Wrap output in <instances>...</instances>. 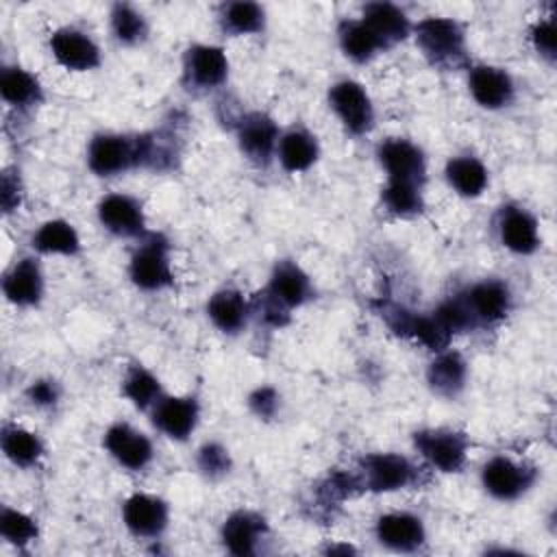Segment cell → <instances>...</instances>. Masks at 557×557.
Instances as JSON below:
<instances>
[{
  "instance_id": "15",
  "label": "cell",
  "mask_w": 557,
  "mask_h": 557,
  "mask_svg": "<svg viewBox=\"0 0 557 557\" xmlns=\"http://www.w3.org/2000/svg\"><path fill=\"white\" fill-rule=\"evenodd\" d=\"M104 448L128 470H144L152 461V442L126 422H115L104 433Z\"/></svg>"
},
{
  "instance_id": "21",
  "label": "cell",
  "mask_w": 557,
  "mask_h": 557,
  "mask_svg": "<svg viewBox=\"0 0 557 557\" xmlns=\"http://www.w3.org/2000/svg\"><path fill=\"white\" fill-rule=\"evenodd\" d=\"M2 292L17 307H35L44 296V272L37 259L22 257L15 261L2 278Z\"/></svg>"
},
{
  "instance_id": "29",
  "label": "cell",
  "mask_w": 557,
  "mask_h": 557,
  "mask_svg": "<svg viewBox=\"0 0 557 557\" xmlns=\"http://www.w3.org/2000/svg\"><path fill=\"white\" fill-rule=\"evenodd\" d=\"M33 248L44 255L74 257L81 250V237L76 228L65 220H48L33 235Z\"/></svg>"
},
{
  "instance_id": "16",
  "label": "cell",
  "mask_w": 557,
  "mask_h": 557,
  "mask_svg": "<svg viewBox=\"0 0 557 557\" xmlns=\"http://www.w3.org/2000/svg\"><path fill=\"white\" fill-rule=\"evenodd\" d=\"M374 535L385 548L396 553H416L426 540L422 520L409 511L383 513L374 524Z\"/></svg>"
},
{
  "instance_id": "41",
  "label": "cell",
  "mask_w": 557,
  "mask_h": 557,
  "mask_svg": "<svg viewBox=\"0 0 557 557\" xmlns=\"http://www.w3.org/2000/svg\"><path fill=\"white\" fill-rule=\"evenodd\" d=\"M26 396L37 407H52V405H57L61 389H59V383H54L50 379H39L28 385Z\"/></svg>"
},
{
  "instance_id": "6",
  "label": "cell",
  "mask_w": 557,
  "mask_h": 557,
  "mask_svg": "<svg viewBox=\"0 0 557 557\" xmlns=\"http://www.w3.org/2000/svg\"><path fill=\"white\" fill-rule=\"evenodd\" d=\"M329 104L350 135H366L374 124L372 100L357 81H337L329 89Z\"/></svg>"
},
{
  "instance_id": "13",
  "label": "cell",
  "mask_w": 557,
  "mask_h": 557,
  "mask_svg": "<svg viewBox=\"0 0 557 557\" xmlns=\"http://www.w3.org/2000/svg\"><path fill=\"white\" fill-rule=\"evenodd\" d=\"M122 520L124 527L135 537H159L170 520V509L165 500L152 494H133L122 505Z\"/></svg>"
},
{
  "instance_id": "23",
  "label": "cell",
  "mask_w": 557,
  "mask_h": 557,
  "mask_svg": "<svg viewBox=\"0 0 557 557\" xmlns=\"http://www.w3.org/2000/svg\"><path fill=\"white\" fill-rule=\"evenodd\" d=\"M263 535H265L263 518L244 509L233 511L220 529V540L224 548L237 557L255 555Z\"/></svg>"
},
{
  "instance_id": "40",
  "label": "cell",
  "mask_w": 557,
  "mask_h": 557,
  "mask_svg": "<svg viewBox=\"0 0 557 557\" xmlns=\"http://www.w3.org/2000/svg\"><path fill=\"white\" fill-rule=\"evenodd\" d=\"M531 41L535 46V50L548 59V61H555V50H557V35H555V20L553 17H546V20H540L537 24H533L531 28Z\"/></svg>"
},
{
  "instance_id": "34",
  "label": "cell",
  "mask_w": 557,
  "mask_h": 557,
  "mask_svg": "<svg viewBox=\"0 0 557 557\" xmlns=\"http://www.w3.org/2000/svg\"><path fill=\"white\" fill-rule=\"evenodd\" d=\"M122 392L137 409H152L154 403L163 396L159 379L139 363L128 368L122 381Z\"/></svg>"
},
{
  "instance_id": "25",
  "label": "cell",
  "mask_w": 557,
  "mask_h": 557,
  "mask_svg": "<svg viewBox=\"0 0 557 557\" xmlns=\"http://www.w3.org/2000/svg\"><path fill=\"white\" fill-rule=\"evenodd\" d=\"M248 313H250V307L244 298L242 292L237 289H231V287H224V289H218L209 302H207V315L209 320L222 331V333H239L244 326H246V320H248Z\"/></svg>"
},
{
  "instance_id": "37",
  "label": "cell",
  "mask_w": 557,
  "mask_h": 557,
  "mask_svg": "<svg viewBox=\"0 0 557 557\" xmlns=\"http://www.w3.org/2000/svg\"><path fill=\"white\" fill-rule=\"evenodd\" d=\"M0 535L15 546H24L37 537V522L20 509L2 507L0 511Z\"/></svg>"
},
{
  "instance_id": "11",
  "label": "cell",
  "mask_w": 557,
  "mask_h": 557,
  "mask_svg": "<svg viewBox=\"0 0 557 557\" xmlns=\"http://www.w3.org/2000/svg\"><path fill=\"white\" fill-rule=\"evenodd\" d=\"M376 157L387 172V181H405L413 185L424 183V176H426L424 154L409 139H400V137L385 139L379 146Z\"/></svg>"
},
{
  "instance_id": "20",
  "label": "cell",
  "mask_w": 557,
  "mask_h": 557,
  "mask_svg": "<svg viewBox=\"0 0 557 557\" xmlns=\"http://www.w3.org/2000/svg\"><path fill=\"white\" fill-rule=\"evenodd\" d=\"M498 237L516 255H531L540 246L537 220L522 207L507 205L498 213Z\"/></svg>"
},
{
  "instance_id": "27",
  "label": "cell",
  "mask_w": 557,
  "mask_h": 557,
  "mask_svg": "<svg viewBox=\"0 0 557 557\" xmlns=\"http://www.w3.org/2000/svg\"><path fill=\"white\" fill-rule=\"evenodd\" d=\"M320 154L315 137L305 128H292L278 137L276 157L287 172L309 170Z\"/></svg>"
},
{
  "instance_id": "39",
  "label": "cell",
  "mask_w": 557,
  "mask_h": 557,
  "mask_svg": "<svg viewBox=\"0 0 557 557\" xmlns=\"http://www.w3.org/2000/svg\"><path fill=\"white\" fill-rule=\"evenodd\" d=\"M198 468L209 479L224 476L231 470V455H228V450L222 444L207 442L198 450Z\"/></svg>"
},
{
  "instance_id": "42",
  "label": "cell",
  "mask_w": 557,
  "mask_h": 557,
  "mask_svg": "<svg viewBox=\"0 0 557 557\" xmlns=\"http://www.w3.org/2000/svg\"><path fill=\"white\" fill-rule=\"evenodd\" d=\"M248 405L259 418H272L278 409V394L272 387H259L250 394Z\"/></svg>"
},
{
  "instance_id": "7",
  "label": "cell",
  "mask_w": 557,
  "mask_h": 557,
  "mask_svg": "<svg viewBox=\"0 0 557 557\" xmlns=\"http://www.w3.org/2000/svg\"><path fill=\"white\" fill-rule=\"evenodd\" d=\"M418 453L440 472H459L468 455V437L453 429H424L413 435Z\"/></svg>"
},
{
  "instance_id": "32",
  "label": "cell",
  "mask_w": 557,
  "mask_h": 557,
  "mask_svg": "<svg viewBox=\"0 0 557 557\" xmlns=\"http://www.w3.org/2000/svg\"><path fill=\"white\" fill-rule=\"evenodd\" d=\"M337 37L342 52L357 63L370 61L379 50H385L361 20H344L337 28Z\"/></svg>"
},
{
  "instance_id": "19",
  "label": "cell",
  "mask_w": 557,
  "mask_h": 557,
  "mask_svg": "<svg viewBox=\"0 0 557 557\" xmlns=\"http://www.w3.org/2000/svg\"><path fill=\"white\" fill-rule=\"evenodd\" d=\"M468 87L474 102L490 111L507 107L516 91L511 76L494 65H474L468 74Z\"/></svg>"
},
{
  "instance_id": "30",
  "label": "cell",
  "mask_w": 557,
  "mask_h": 557,
  "mask_svg": "<svg viewBox=\"0 0 557 557\" xmlns=\"http://www.w3.org/2000/svg\"><path fill=\"white\" fill-rule=\"evenodd\" d=\"M0 94L11 107H33L41 100V85L24 67L7 65L0 74Z\"/></svg>"
},
{
  "instance_id": "24",
  "label": "cell",
  "mask_w": 557,
  "mask_h": 557,
  "mask_svg": "<svg viewBox=\"0 0 557 557\" xmlns=\"http://www.w3.org/2000/svg\"><path fill=\"white\" fill-rule=\"evenodd\" d=\"M361 22L374 33L383 48L403 41L411 33L409 17L405 11L392 2H370L363 7Z\"/></svg>"
},
{
  "instance_id": "31",
  "label": "cell",
  "mask_w": 557,
  "mask_h": 557,
  "mask_svg": "<svg viewBox=\"0 0 557 557\" xmlns=\"http://www.w3.org/2000/svg\"><path fill=\"white\" fill-rule=\"evenodd\" d=\"M0 444H2V453L7 455V459L15 466H22V468H28V466L37 463V459L44 455L41 440L33 431L22 429L17 424H4L2 426Z\"/></svg>"
},
{
  "instance_id": "26",
  "label": "cell",
  "mask_w": 557,
  "mask_h": 557,
  "mask_svg": "<svg viewBox=\"0 0 557 557\" xmlns=\"http://www.w3.org/2000/svg\"><path fill=\"white\" fill-rule=\"evenodd\" d=\"M466 361L455 350H440L426 370V383L440 396H457L466 385Z\"/></svg>"
},
{
  "instance_id": "28",
  "label": "cell",
  "mask_w": 557,
  "mask_h": 557,
  "mask_svg": "<svg viewBox=\"0 0 557 557\" xmlns=\"http://www.w3.org/2000/svg\"><path fill=\"white\" fill-rule=\"evenodd\" d=\"M448 185L463 198H476L487 187V168L476 157H455L446 163Z\"/></svg>"
},
{
  "instance_id": "36",
  "label": "cell",
  "mask_w": 557,
  "mask_h": 557,
  "mask_svg": "<svg viewBox=\"0 0 557 557\" xmlns=\"http://www.w3.org/2000/svg\"><path fill=\"white\" fill-rule=\"evenodd\" d=\"M111 30L120 44L135 46L146 39L148 24L146 17L131 4H115L111 11Z\"/></svg>"
},
{
  "instance_id": "1",
  "label": "cell",
  "mask_w": 557,
  "mask_h": 557,
  "mask_svg": "<svg viewBox=\"0 0 557 557\" xmlns=\"http://www.w3.org/2000/svg\"><path fill=\"white\" fill-rule=\"evenodd\" d=\"M311 298V281L294 261H278L272 270L265 298H263V318L281 326L285 324L289 309L300 307Z\"/></svg>"
},
{
  "instance_id": "38",
  "label": "cell",
  "mask_w": 557,
  "mask_h": 557,
  "mask_svg": "<svg viewBox=\"0 0 557 557\" xmlns=\"http://www.w3.org/2000/svg\"><path fill=\"white\" fill-rule=\"evenodd\" d=\"M435 320L453 335V333H461L468 331L470 326H474V318L470 313V307L463 298V294H457L448 300H444L435 311H433Z\"/></svg>"
},
{
  "instance_id": "18",
  "label": "cell",
  "mask_w": 557,
  "mask_h": 557,
  "mask_svg": "<svg viewBox=\"0 0 557 557\" xmlns=\"http://www.w3.org/2000/svg\"><path fill=\"white\" fill-rule=\"evenodd\" d=\"M237 141L250 161L265 165L276 152L278 126L265 113H248L239 120Z\"/></svg>"
},
{
  "instance_id": "10",
  "label": "cell",
  "mask_w": 557,
  "mask_h": 557,
  "mask_svg": "<svg viewBox=\"0 0 557 557\" xmlns=\"http://www.w3.org/2000/svg\"><path fill=\"white\" fill-rule=\"evenodd\" d=\"M50 50L57 63L72 72H89L100 65V48L85 33L74 26H65L52 33Z\"/></svg>"
},
{
  "instance_id": "14",
  "label": "cell",
  "mask_w": 557,
  "mask_h": 557,
  "mask_svg": "<svg viewBox=\"0 0 557 557\" xmlns=\"http://www.w3.org/2000/svg\"><path fill=\"white\" fill-rule=\"evenodd\" d=\"M100 224L117 237H141L146 218L141 202L128 194H109L98 205Z\"/></svg>"
},
{
  "instance_id": "33",
  "label": "cell",
  "mask_w": 557,
  "mask_h": 557,
  "mask_svg": "<svg viewBox=\"0 0 557 557\" xmlns=\"http://www.w3.org/2000/svg\"><path fill=\"white\" fill-rule=\"evenodd\" d=\"M220 24L224 33L231 35H252L261 33L265 26V11L257 2H228L222 7Z\"/></svg>"
},
{
  "instance_id": "22",
  "label": "cell",
  "mask_w": 557,
  "mask_h": 557,
  "mask_svg": "<svg viewBox=\"0 0 557 557\" xmlns=\"http://www.w3.org/2000/svg\"><path fill=\"white\" fill-rule=\"evenodd\" d=\"M463 298L470 307L474 322L485 324L503 320L511 307V292L498 278H485L474 283L468 292H463Z\"/></svg>"
},
{
  "instance_id": "43",
  "label": "cell",
  "mask_w": 557,
  "mask_h": 557,
  "mask_svg": "<svg viewBox=\"0 0 557 557\" xmlns=\"http://www.w3.org/2000/svg\"><path fill=\"white\" fill-rule=\"evenodd\" d=\"M2 209L9 213L20 205V181L17 176H11V172L2 174V191H0Z\"/></svg>"
},
{
  "instance_id": "12",
  "label": "cell",
  "mask_w": 557,
  "mask_h": 557,
  "mask_svg": "<svg viewBox=\"0 0 557 557\" xmlns=\"http://www.w3.org/2000/svg\"><path fill=\"white\" fill-rule=\"evenodd\" d=\"M200 407L194 396H161L152 407V424L170 440L185 442L198 424Z\"/></svg>"
},
{
  "instance_id": "4",
  "label": "cell",
  "mask_w": 557,
  "mask_h": 557,
  "mask_svg": "<svg viewBox=\"0 0 557 557\" xmlns=\"http://www.w3.org/2000/svg\"><path fill=\"white\" fill-rule=\"evenodd\" d=\"M363 487L374 494H387L409 487L418 472L416 466L396 453H372L359 461Z\"/></svg>"
},
{
  "instance_id": "5",
  "label": "cell",
  "mask_w": 557,
  "mask_h": 557,
  "mask_svg": "<svg viewBox=\"0 0 557 557\" xmlns=\"http://www.w3.org/2000/svg\"><path fill=\"white\" fill-rule=\"evenodd\" d=\"M535 468L511 457L496 455L481 470V483L496 500H516L535 483Z\"/></svg>"
},
{
  "instance_id": "17",
  "label": "cell",
  "mask_w": 557,
  "mask_h": 557,
  "mask_svg": "<svg viewBox=\"0 0 557 557\" xmlns=\"http://www.w3.org/2000/svg\"><path fill=\"white\" fill-rule=\"evenodd\" d=\"M387 324L407 337H413L422 346L440 352L448 346L450 333L435 320V315H424V313H413L403 307H389L383 311Z\"/></svg>"
},
{
  "instance_id": "8",
  "label": "cell",
  "mask_w": 557,
  "mask_h": 557,
  "mask_svg": "<svg viewBox=\"0 0 557 557\" xmlns=\"http://www.w3.org/2000/svg\"><path fill=\"white\" fill-rule=\"evenodd\" d=\"M87 165L96 176H115L126 172L137 161V137H126L117 133H100L89 141Z\"/></svg>"
},
{
  "instance_id": "35",
  "label": "cell",
  "mask_w": 557,
  "mask_h": 557,
  "mask_svg": "<svg viewBox=\"0 0 557 557\" xmlns=\"http://www.w3.org/2000/svg\"><path fill=\"white\" fill-rule=\"evenodd\" d=\"M383 207L398 215L409 218L422 211V185L405 183V181H387V185L381 191Z\"/></svg>"
},
{
  "instance_id": "2",
  "label": "cell",
  "mask_w": 557,
  "mask_h": 557,
  "mask_svg": "<svg viewBox=\"0 0 557 557\" xmlns=\"http://www.w3.org/2000/svg\"><path fill=\"white\" fill-rule=\"evenodd\" d=\"M416 44L437 67H457L466 61V35L450 17H424L413 26Z\"/></svg>"
},
{
  "instance_id": "9",
  "label": "cell",
  "mask_w": 557,
  "mask_h": 557,
  "mask_svg": "<svg viewBox=\"0 0 557 557\" xmlns=\"http://www.w3.org/2000/svg\"><path fill=\"white\" fill-rule=\"evenodd\" d=\"M183 74L185 83L194 89H215L228 76V59L220 46L196 44L185 52Z\"/></svg>"
},
{
  "instance_id": "3",
  "label": "cell",
  "mask_w": 557,
  "mask_h": 557,
  "mask_svg": "<svg viewBox=\"0 0 557 557\" xmlns=\"http://www.w3.org/2000/svg\"><path fill=\"white\" fill-rule=\"evenodd\" d=\"M131 281L146 292H157L174 283L170 246L161 235H148L133 252L128 263Z\"/></svg>"
}]
</instances>
